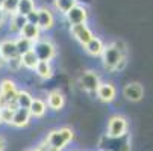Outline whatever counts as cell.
<instances>
[{
  "instance_id": "obj_1",
  "label": "cell",
  "mask_w": 153,
  "mask_h": 151,
  "mask_svg": "<svg viewBox=\"0 0 153 151\" xmlns=\"http://www.w3.org/2000/svg\"><path fill=\"white\" fill-rule=\"evenodd\" d=\"M103 68L108 71H118L126 65V46L123 41H115L109 46H105L103 53L100 55Z\"/></svg>"
},
{
  "instance_id": "obj_2",
  "label": "cell",
  "mask_w": 153,
  "mask_h": 151,
  "mask_svg": "<svg viewBox=\"0 0 153 151\" xmlns=\"http://www.w3.org/2000/svg\"><path fill=\"white\" fill-rule=\"evenodd\" d=\"M74 138V133L71 128L68 127H62V128H56V130H52L47 138H46V145L49 148H56V150H64Z\"/></svg>"
},
{
  "instance_id": "obj_3",
  "label": "cell",
  "mask_w": 153,
  "mask_h": 151,
  "mask_svg": "<svg viewBox=\"0 0 153 151\" xmlns=\"http://www.w3.org/2000/svg\"><path fill=\"white\" fill-rule=\"evenodd\" d=\"M33 52L36 53L39 60H52L56 56V47L50 39L39 38L33 42Z\"/></svg>"
},
{
  "instance_id": "obj_4",
  "label": "cell",
  "mask_w": 153,
  "mask_h": 151,
  "mask_svg": "<svg viewBox=\"0 0 153 151\" xmlns=\"http://www.w3.org/2000/svg\"><path fill=\"white\" fill-rule=\"evenodd\" d=\"M103 141H106L105 145L100 144V150L103 151H130V139L127 133L118 138L106 136Z\"/></svg>"
},
{
  "instance_id": "obj_5",
  "label": "cell",
  "mask_w": 153,
  "mask_h": 151,
  "mask_svg": "<svg viewBox=\"0 0 153 151\" xmlns=\"http://www.w3.org/2000/svg\"><path fill=\"white\" fill-rule=\"evenodd\" d=\"M127 130H129V122L121 115H114L108 121V136L118 138V136L126 135Z\"/></svg>"
},
{
  "instance_id": "obj_6",
  "label": "cell",
  "mask_w": 153,
  "mask_h": 151,
  "mask_svg": "<svg viewBox=\"0 0 153 151\" xmlns=\"http://www.w3.org/2000/svg\"><path fill=\"white\" fill-rule=\"evenodd\" d=\"M96 95L103 103H112L117 97V88L111 82H100L96 89Z\"/></svg>"
},
{
  "instance_id": "obj_7",
  "label": "cell",
  "mask_w": 153,
  "mask_h": 151,
  "mask_svg": "<svg viewBox=\"0 0 153 151\" xmlns=\"http://www.w3.org/2000/svg\"><path fill=\"white\" fill-rule=\"evenodd\" d=\"M70 33H71V36L79 42L80 46H85L86 42H88L93 36H94V33H93V30L86 26V23H80V24H73L71 27H70Z\"/></svg>"
},
{
  "instance_id": "obj_8",
  "label": "cell",
  "mask_w": 153,
  "mask_h": 151,
  "mask_svg": "<svg viewBox=\"0 0 153 151\" xmlns=\"http://www.w3.org/2000/svg\"><path fill=\"white\" fill-rule=\"evenodd\" d=\"M65 18H67V21L70 23V26L86 23V20H88V9L82 5H79V3H76L67 14H65Z\"/></svg>"
},
{
  "instance_id": "obj_9",
  "label": "cell",
  "mask_w": 153,
  "mask_h": 151,
  "mask_svg": "<svg viewBox=\"0 0 153 151\" xmlns=\"http://www.w3.org/2000/svg\"><path fill=\"white\" fill-rule=\"evenodd\" d=\"M36 14H38L36 24L39 26L41 30H50L55 26V14L52 12V9H49L47 6H42L36 9Z\"/></svg>"
},
{
  "instance_id": "obj_10",
  "label": "cell",
  "mask_w": 153,
  "mask_h": 151,
  "mask_svg": "<svg viewBox=\"0 0 153 151\" xmlns=\"http://www.w3.org/2000/svg\"><path fill=\"white\" fill-rule=\"evenodd\" d=\"M123 95L129 101H134V103L141 101L143 97H144V88L138 82H130L123 88Z\"/></svg>"
},
{
  "instance_id": "obj_11",
  "label": "cell",
  "mask_w": 153,
  "mask_h": 151,
  "mask_svg": "<svg viewBox=\"0 0 153 151\" xmlns=\"http://www.w3.org/2000/svg\"><path fill=\"white\" fill-rule=\"evenodd\" d=\"M99 85H100V77L94 71H86L80 77V86L85 91H88V92H96Z\"/></svg>"
},
{
  "instance_id": "obj_12",
  "label": "cell",
  "mask_w": 153,
  "mask_h": 151,
  "mask_svg": "<svg viewBox=\"0 0 153 151\" xmlns=\"http://www.w3.org/2000/svg\"><path fill=\"white\" fill-rule=\"evenodd\" d=\"M30 118L32 116H30L29 109H26V107H18V109H15V112H14V118H12L11 125H14L17 128H23L30 122Z\"/></svg>"
},
{
  "instance_id": "obj_13",
  "label": "cell",
  "mask_w": 153,
  "mask_h": 151,
  "mask_svg": "<svg viewBox=\"0 0 153 151\" xmlns=\"http://www.w3.org/2000/svg\"><path fill=\"white\" fill-rule=\"evenodd\" d=\"M46 103H47V107H49V109L58 112V110H61L62 107L65 106V97H64V94H62L59 89H55V91L49 92L47 101H46Z\"/></svg>"
},
{
  "instance_id": "obj_14",
  "label": "cell",
  "mask_w": 153,
  "mask_h": 151,
  "mask_svg": "<svg viewBox=\"0 0 153 151\" xmlns=\"http://www.w3.org/2000/svg\"><path fill=\"white\" fill-rule=\"evenodd\" d=\"M41 32H42V30L39 29L38 24L27 21V23H26L23 27H21V30L18 32V35H20V36H23V38L30 39L32 42H35V41H38V39L41 38Z\"/></svg>"
},
{
  "instance_id": "obj_15",
  "label": "cell",
  "mask_w": 153,
  "mask_h": 151,
  "mask_svg": "<svg viewBox=\"0 0 153 151\" xmlns=\"http://www.w3.org/2000/svg\"><path fill=\"white\" fill-rule=\"evenodd\" d=\"M0 53H2L5 62H6L8 59L17 56L18 52H17V46H15V39L6 38V39H3V41H0Z\"/></svg>"
},
{
  "instance_id": "obj_16",
  "label": "cell",
  "mask_w": 153,
  "mask_h": 151,
  "mask_svg": "<svg viewBox=\"0 0 153 151\" xmlns=\"http://www.w3.org/2000/svg\"><path fill=\"white\" fill-rule=\"evenodd\" d=\"M26 23H27V18L25 15L18 14V12L11 14L8 17V21H6V24L9 27V32H12V33H18L21 30V27H23Z\"/></svg>"
},
{
  "instance_id": "obj_17",
  "label": "cell",
  "mask_w": 153,
  "mask_h": 151,
  "mask_svg": "<svg viewBox=\"0 0 153 151\" xmlns=\"http://www.w3.org/2000/svg\"><path fill=\"white\" fill-rule=\"evenodd\" d=\"M85 47V52L88 53L90 56H100L103 53V49H105V44H103V41L99 38V36H93L86 44L83 46Z\"/></svg>"
},
{
  "instance_id": "obj_18",
  "label": "cell",
  "mask_w": 153,
  "mask_h": 151,
  "mask_svg": "<svg viewBox=\"0 0 153 151\" xmlns=\"http://www.w3.org/2000/svg\"><path fill=\"white\" fill-rule=\"evenodd\" d=\"M29 112H30V116L33 118H42L47 112V103L41 98H33L29 106Z\"/></svg>"
},
{
  "instance_id": "obj_19",
  "label": "cell",
  "mask_w": 153,
  "mask_h": 151,
  "mask_svg": "<svg viewBox=\"0 0 153 151\" xmlns=\"http://www.w3.org/2000/svg\"><path fill=\"white\" fill-rule=\"evenodd\" d=\"M33 71L36 73L38 77L44 79V80H47V79H50L53 76V67H52L50 60H38Z\"/></svg>"
},
{
  "instance_id": "obj_20",
  "label": "cell",
  "mask_w": 153,
  "mask_h": 151,
  "mask_svg": "<svg viewBox=\"0 0 153 151\" xmlns=\"http://www.w3.org/2000/svg\"><path fill=\"white\" fill-rule=\"evenodd\" d=\"M38 60H39V59H38L36 53L33 52V49L21 55V63H23V67L27 68V70H35Z\"/></svg>"
},
{
  "instance_id": "obj_21",
  "label": "cell",
  "mask_w": 153,
  "mask_h": 151,
  "mask_svg": "<svg viewBox=\"0 0 153 151\" xmlns=\"http://www.w3.org/2000/svg\"><path fill=\"white\" fill-rule=\"evenodd\" d=\"M32 100H33L32 94L27 92L26 89H18V91H17L15 101H17V106H18V107H26V109H29Z\"/></svg>"
},
{
  "instance_id": "obj_22",
  "label": "cell",
  "mask_w": 153,
  "mask_h": 151,
  "mask_svg": "<svg viewBox=\"0 0 153 151\" xmlns=\"http://www.w3.org/2000/svg\"><path fill=\"white\" fill-rule=\"evenodd\" d=\"M35 9H36V6H35L33 0H18V6H17V12H18V14L27 17V15L32 14Z\"/></svg>"
},
{
  "instance_id": "obj_23",
  "label": "cell",
  "mask_w": 153,
  "mask_h": 151,
  "mask_svg": "<svg viewBox=\"0 0 153 151\" xmlns=\"http://www.w3.org/2000/svg\"><path fill=\"white\" fill-rule=\"evenodd\" d=\"M15 46H17L18 55L21 56L23 53H26V52H29V50L33 49V42L30 39H27V38H23V36L18 35V38H15Z\"/></svg>"
},
{
  "instance_id": "obj_24",
  "label": "cell",
  "mask_w": 153,
  "mask_h": 151,
  "mask_svg": "<svg viewBox=\"0 0 153 151\" xmlns=\"http://www.w3.org/2000/svg\"><path fill=\"white\" fill-rule=\"evenodd\" d=\"M76 3H77V0H55V8L58 12L65 15Z\"/></svg>"
},
{
  "instance_id": "obj_25",
  "label": "cell",
  "mask_w": 153,
  "mask_h": 151,
  "mask_svg": "<svg viewBox=\"0 0 153 151\" xmlns=\"http://www.w3.org/2000/svg\"><path fill=\"white\" fill-rule=\"evenodd\" d=\"M5 67H6L11 73H18L21 68H23V63H21V56L17 55V56L8 59V60L5 62Z\"/></svg>"
},
{
  "instance_id": "obj_26",
  "label": "cell",
  "mask_w": 153,
  "mask_h": 151,
  "mask_svg": "<svg viewBox=\"0 0 153 151\" xmlns=\"http://www.w3.org/2000/svg\"><path fill=\"white\" fill-rule=\"evenodd\" d=\"M0 6H2V9L11 15L14 12H17V6H18V0H3L2 3H0Z\"/></svg>"
},
{
  "instance_id": "obj_27",
  "label": "cell",
  "mask_w": 153,
  "mask_h": 151,
  "mask_svg": "<svg viewBox=\"0 0 153 151\" xmlns=\"http://www.w3.org/2000/svg\"><path fill=\"white\" fill-rule=\"evenodd\" d=\"M14 112L11 107H3V109H0V116H2V124H9L12 122V118H14Z\"/></svg>"
},
{
  "instance_id": "obj_28",
  "label": "cell",
  "mask_w": 153,
  "mask_h": 151,
  "mask_svg": "<svg viewBox=\"0 0 153 151\" xmlns=\"http://www.w3.org/2000/svg\"><path fill=\"white\" fill-rule=\"evenodd\" d=\"M8 17H9V15H8V14H6V12H5V11L2 9V6H0V29H2V27H3L5 24H6V21H8Z\"/></svg>"
},
{
  "instance_id": "obj_29",
  "label": "cell",
  "mask_w": 153,
  "mask_h": 151,
  "mask_svg": "<svg viewBox=\"0 0 153 151\" xmlns=\"http://www.w3.org/2000/svg\"><path fill=\"white\" fill-rule=\"evenodd\" d=\"M47 145L46 144H41V145H38L36 148H29V150H26V151H47Z\"/></svg>"
},
{
  "instance_id": "obj_30",
  "label": "cell",
  "mask_w": 153,
  "mask_h": 151,
  "mask_svg": "<svg viewBox=\"0 0 153 151\" xmlns=\"http://www.w3.org/2000/svg\"><path fill=\"white\" fill-rule=\"evenodd\" d=\"M6 148V141L2 138V136H0V151H3Z\"/></svg>"
},
{
  "instance_id": "obj_31",
  "label": "cell",
  "mask_w": 153,
  "mask_h": 151,
  "mask_svg": "<svg viewBox=\"0 0 153 151\" xmlns=\"http://www.w3.org/2000/svg\"><path fill=\"white\" fill-rule=\"evenodd\" d=\"M3 67H5V59H3L2 53H0V68H3Z\"/></svg>"
},
{
  "instance_id": "obj_32",
  "label": "cell",
  "mask_w": 153,
  "mask_h": 151,
  "mask_svg": "<svg viewBox=\"0 0 153 151\" xmlns=\"http://www.w3.org/2000/svg\"><path fill=\"white\" fill-rule=\"evenodd\" d=\"M47 151H62V150H56V148H47Z\"/></svg>"
},
{
  "instance_id": "obj_33",
  "label": "cell",
  "mask_w": 153,
  "mask_h": 151,
  "mask_svg": "<svg viewBox=\"0 0 153 151\" xmlns=\"http://www.w3.org/2000/svg\"><path fill=\"white\" fill-rule=\"evenodd\" d=\"M0 125H2V116H0Z\"/></svg>"
},
{
  "instance_id": "obj_34",
  "label": "cell",
  "mask_w": 153,
  "mask_h": 151,
  "mask_svg": "<svg viewBox=\"0 0 153 151\" xmlns=\"http://www.w3.org/2000/svg\"><path fill=\"white\" fill-rule=\"evenodd\" d=\"M2 2H3V0H0V3H2Z\"/></svg>"
}]
</instances>
